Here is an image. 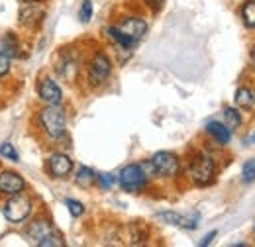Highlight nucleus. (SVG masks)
Instances as JSON below:
<instances>
[{"mask_svg":"<svg viewBox=\"0 0 255 247\" xmlns=\"http://www.w3.org/2000/svg\"><path fill=\"white\" fill-rule=\"evenodd\" d=\"M216 175V163L210 155L206 153H196L191 157L189 161V177L194 185L206 186L214 181Z\"/></svg>","mask_w":255,"mask_h":247,"instance_id":"obj_1","label":"nucleus"},{"mask_svg":"<svg viewBox=\"0 0 255 247\" xmlns=\"http://www.w3.org/2000/svg\"><path fill=\"white\" fill-rule=\"evenodd\" d=\"M39 120L43 125V131L49 137H61L65 133V125H67V116L65 110L59 104H49L47 108H43L39 112Z\"/></svg>","mask_w":255,"mask_h":247,"instance_id":"obj_2","label":"nucleus"},{"mask_svg":"<svg viewBox=\"0 0 255 247\" xmlns=\"http://www.w3.org/2000/svg\"><path fill=\"white\" fill-rule=\"evenodd\" d=\"M147 179H149V177H147V173L143 171L141 165H126V167L120 171V175H118L120 186H122L126 192H133V194L145 188Z\"/></svg>","mask_w":255,"mask_h":247,"instance_id":"obj_3","label":"nucleus"},{"mask_svg":"<svg viewBox=\"0 0 255 247\" xmlns=\"http://www.w3.org/2000/svg\"><path fill=\"white\" fill-rule=\"evenodd\" d=\"M32 214V200L26 194H12V198L4 206V216L12 224H20Z\"/></svg>","mask_w":255,"mask_h":247,"instance_id":"obj_4","label":"nucleus"},{"mask_svg":"<svg viewBox=\"0 0 255 247\" xmlns=\"http://www.w3.org/2000/svg\"><path fill=\"white\" fill-rule=\"evenodd\" d=\"M151 167L157 177L171 179V177H177L181 163H179V157L171 151H157L151 157Z\"/></svg>","mask_w":255,"mask_h":247,"instance_id":"obj_5","label":"nucleus"},{"mask_svg":"<svg viewBox=\"0 0 255 247\" xmlns=\"http://www.w3.org/2000/svg\"><path fill=\"white\" fill-rule=\"evenodd\" d=\"M110 73H112V63L108 59V55L98 51L93 57V61L89 63V81H91V85L93 87H100L102 83H106Z\"/></svg>","mask_w":255,"mask_h":247,"instance_id":"obj_6","label":"nucleus"},{"mask_svg":"<svg viewBox=\"0 0 255 247\" xmlns=\"http://www.w3.org/2000/svg\"><path fill=\"white\" fill-rule=\"evenodd\" d=\"M116 28H118L120 33H124L126 37H129L131 41L137 43L145 35V31H147V22L143 18H133L131 16V18H124Z\"/></svg>","mask_w":255,"mask_h":247,"instance_id":"obj_7","label":"nucleus"},{"mask_svg":"<svg viewBox=\"0 0 255 247\" xmlns=\"http://www.w3.org/2000/svg\"><path fill=\"white\" fill-rule=\"evenodd\" d=\"M47 167H49V173L55 179H67L71 175V171H73V161L65 153H55L49 157Z\"/></svg>","mask_w":255,"mask_h":247,"instance_id":"obj_8","label":"nucleus"},{"mask_svg":"<svg viewBox=\"0 0 255 247\" xmlns=\"http://www.w3.org/2000/svg\"><path fill=\"white\" fill-rule=\"evenodd\" d=\"M43 14H45V10L35 0H30L28 4H24L20 8V24H24L28 28H33V26H37L41 22Z\"/></svg>","mask_w":255,"mask_h":247,"instance_id":"obj_9","label":"nucleus"},{"mask_svg":"<svg viewBox=\"0 0 255 247\" xmlns=\"http://www.w3.org/2000/svg\"><path fill=\"white\" fill-rule=\"evenodd\" d=\"M157 216L161 220H165L167 224H173V226H181V228H187V230H194L198 226V220L200 216L194 212L189 216H183V214H177V212H159Z\"/></svg>","mask_w":255,"mask_h":247,"instance_id":"obj_10","label":"nucleus"},{"mask_svg":"<svg viewBox=\"0 0 255 247\" xmlns=\"http://www.w3.org/2000/svg\"><path fill=\"white\" fill-rule=\"evenodd\" d=\"M39 96L41 100H45L47 104H61V98H63V93L59 89V85L51 79H45L39 83Z\"/></svg>","mask_w":255,"mask_h":247,"instance_id":"obj_11","label":"nucleus"},{"mask_svg":"<svg viewBox=\"0 0 255 247\" xmlns=\"http://www.w3.org/2000/svg\"><path fill=\"white\" fill-rule=\"evenodd\" d=\"M24 188V179L12 171H4L0 175V192L4 194H18Z\"/></svg>","mask_w":255,"mask_h":247,"instance_id":"obj_12","label":"nucleus"},{"mask_svg":"<svg viewBox=\"0 0 255 247\" xmlns=\"http://www.w3.org/2000/svg\"><path fill=\"white\" fill-rule=\"evenodd\" d=\"M206 131H208V135H210L218 145H228L230 139H232V129H230L226 124L218 122V120L206 124Z\"/></svg>","mask_w":255,"mask_h":247,"instance_id":"obj_13","label":"nucleus"},{"mask_svg":"<svg viewBox=\"0 0 255 247\" xmlns=\"http://www.w3.org/2000/svg\"><path fill=\"white\" fill-rule=\"evenodd\" d=\"M28 238L32 240V242H41L45 236H49V234H53V228H51V224L49 222H45V220H35L33 224H30V228H28Z\"/></svg>","mask_w":255,"mask_h":247,"instance_id":"obj_14","label":"nucleus"},{"mask_svg":"<svg viewBox=\"0 0 255 247\" xmlns=\"http://www.w3.org/2000/svg\"><path fill=\"white\" fill-rule=\"evenodd\" d=\"M236 104L242 110H254L255 108V91L252 87H240L236 91Z\"/></svg>","mask_w":255,"mask_h":247,"instance_id":"obj_15","label":"nucleus"},{"mask_svg":"<svg viewBox=\"0 0 255 247\" xmlns=\"http://www.w3.org/2000/svg\"><path fill=\"white\" fill-rule=\"evenodd\" d=\"M240 14H242L244 24L250 30H255V0H246L244 6H242V10H240Z\"/></svg>","mask_w":255,"mask_h":247,"instance_id":"obj_16","label":"nucleus"},{"mask_svg":"<svg viewBox=\"0 0 255 247\" xmlns=\"http://www.w3.org/2000/svg\"><path fill=\"white\" fill-rule=\"evenodd\" d=\"M75 181H77V185H79V186H83V188H89V186H93V183L96 181L95 171H93L91 167H81V169L77 171V177H75Z\"/></svg>","mask_w":255,"mask_h":247,"instance_id":"obj_17","label":"nucleus"},{"mask_svg":"<svg viewBox=\"0 0 255 247\" xmlns=\"http://www.w3.org/2000/svg\"><path fill=\"white\" fill-rule=\"evenodd\" d=\"M224 120H226V125L230 129H238L242 125V122H244L240 110H236V108H226L224 110Z\"/></svg>","mask_w":255,"mask_h":247,"instance_id":"obj_18","label":"nucleus"},{"mask_svg":"<svg viewBox=\"0 0 255 247\" xmlns=\"http://www.w3.org/2000/svg\"><path fill=\"white\" fill-rule=\"evenodd\" d=\"M242 181L246 185H250V183L255 181V157L244 163V167H242Z\"/></svg>","mask_w":255,"mask_h":247,"instance_id":"obj_19","label":"nucleus"},{"mask_svg":"<svg viewBox=\"0 0 255 247\" xmlns=\"http://www.w3.org/2000/svg\"><path fill=\"white\" fill-rule=\"evenodd\" d=\"M37 246L39 247H61L63 246V240H61L59 236H55V232H53V234L45 236L41 242H37Z\"/></svg>","mask_w":255,"mask_h":247,"instance_id":"obj_20","label":"nucleus"},{"mask_svg":"<svg viewBox=\"0 0 255 247\" xmlns=\"http://www.w3.org/2000/svg\"><path fill=\"white\" fill-rule=\"evenodd\" d=\"M65 204H67V208H69L71 216H75V218L83 216V212H85V206H83L79 200H73V198H69Z\"/></svg>","mask_w":255,"mask_h":247,"instance_id":"obj_21","label":"nucleus"},{"mask_svg":"<svg viewBox=\"0 0 255 247\" xmlns=\"http://www.w3.org/2000/svg\"><path fill=\"white\" fill-rule=\"evenodd\" d=\"M79 18H81V22H89V20L93 18V2H91V0H83Z\"/></svg>","mask_w":255,"mask_h":247,"instance_id":"obj_22","label":"nucleus"},{"mask_svg":"<svg viewBox=\"0 0 255 247\" xmlns=\"http://www.w3.org/2000/svg\"><path fill=\"white\" fill-rule=\"evenodd\" d=\"M0 155L6 157V159H10V161H18V151L14 149L12 143H2L0 145Z\"/></svg>","mask_w":255,"mask_h":247,"instance_id":"obj_23","label":"nucleus"},{"mask_svg":"<svg viewBox=\"0 0 255 247\" xmlns=\"http://www.w3.org/2000/svg\"><path fill=\"white\" fill-rule=\"evenodd\" d=\"M96 179H98V183H100L102 188H110V186L116 183V177H114L112 173H102V175H98Z\"/></svg>","mask_w":255,"mask_h":247,"instance_id":"obj_24","label":"nucleus"},{"mask_svg":"<svg viewBox=\"0 0 255 247\" xmlns=\"http://www.w3.org/2000/svg\"><path fill=\"white\" fill-rule=\"evenodd\" d=\"M10 71V57L6 53H0V77Z\"/></svg>","mask_w":255,"mask_h":247,"instance_id":"obj_25","label":"nucleus"},{"mask_svg":"<svg viewBox=\"0 0 255 247\" xmlns=\"http://www.w3.org/2000/svg\"><path fill=\"white\" fill-rule=\"evenodd\" d=\"M4 47L8 49V53H10V55H16V51H18V45H16V41H14V37H12V35H8V37L4 39Z\"/></svg>","mask_w":255,"mask_h":247,"instance_id":"obj_26","label":"nucleus"},{"mask_svg":"<svg viewBox=\"0 0 255 247\" xmlns=\"http://www.w3.org/2000/svg\"><path fill=\"white\" fill-rule=\"evenodd\" d=\"M216 234H218V232H210V234H208V236H206V238H204V240H202V242H200V247H206V246H210V244H212V240H214V238H216Z\"/></svg>","mask_w":255,"mask_h":247,"instance_id":"obj_27","label":"nucleus"},{"mask_svg":"<svg viewBox=\"0 0 255 247\" xmlns=\"http://www.w3.org/2000/svg\"><path fill=\"white\" fill-rule=\"evenodd\" d=\"M145 2H147V4H153V6H155V4H161V2H165V0H145Z\"/></svg>","mask_w":255,"mask_h":247,"instance_id":"obj_28","label":"nucleus"},{"mask_svg":"<svg viewBox=\"0 0 255 247\" xmlns=\"http://www.w3.org/2000/svg\"><path fill=\"white\" fill-rule=\"evenodd\" d=\"M252 63H254V65H255V47H254V49H252Z\"/></svg>","mask_w":255,"mask_h":247,"instance_id":"obj_29","label":"nucleus"},{"mask_svg":"<svg viewBox=\"0 0 255 247\" xmlns=\"http://www.w3.org/2000/svg\"><path fill=\"white\" fill-rule=\"evenodd\" d=\"M252 141H255V131H254V135H252Z\"/></svg>","mask_w":255,"mask_h":247,"instance_id":"obj_30","label":"nucleus"},{"mask_svg":"<svg viewBox=\"0 0 255 247\" xmlns=\"http://www.w3.org/2000/svg\"><path fill=\"white\" fill-rule=\"evenodd\" d=\"M254 232H255V228H254Z\"/></svg>","mask_w":255,"mask_h":247,"instance_id":"obj_31","label":"nucleus"}]
</instances>
